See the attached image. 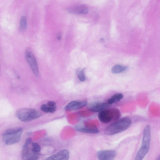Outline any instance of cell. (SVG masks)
Returning a JSON list of instances; mask_svg holds the SVG:
<instances>
[{"label":"cell","instance_id":"12","mask_svg":"<svg viewBox=\"0 0 160 160\" xmlns=\"http://www.w3.org/2000/svg\"><path fill=\"white\" fill-rule=\"evenodd\" d=\"M69 158V153L68 151L64 149L48 157L44 160H68Z\"/></svg>","mask_w":160,"mask_h":160},{"label":"cell","instance_id":"16","mask_svg":"<svg viewBox=\"0 0 160 160\" xmlns=\"http://www.w3.org/2000/svg\"><path fill=\"white\" fill-rule=\"evenodd\" d=\"M76 74L78 79L81 82H84L86 79L84 68H78L76 70Z\"/></svg>","mask_w":160,"mask_h":160},{"label":"cell","instance_id":"10","mask_svg":"<svg viewBox=\"0 0 160 160\" xmlns=\"http://www.w3.org/2000/svg\"><path fill=\"white\" fill-rule=\"evenodd\" d=\"M110 105L107 103L95 102L90 104L88 106V109L91 112H99L108 109Z\"/></svg>","mask_w":160,"mask_h":160},{"label":"cell","instance_id":"13","mask_svg":"<svg viewBox=\"0 0 160 160\" xmlns=\"http://www.w3.org/2000/svg\"><path fill=\"white\" fill-rule=\"evenodd\" d=\"M68 10L72 14H86L88 13V8L85 6L79 5L69 8Z\"/></svg>","mask_w":160,"mask_h":160},{"label":"cell","instance_id":"14","mask_svg":"<svg viewBox=\"0 0 160 160\" xmlns=\"http://www.w3.org/2000/svg\"><path fill=\"white\" fill-rule=\"evenodd\" d=\"M123 98V94L121 93H117L112 95L107 100V103L109 105L120 102Z\"/></svg>","mask_w":160,"mask_h":160},{"label":"cell","instance_id":"7","mask_svg":"<svg viewBox=\"0 0 160 160\" xmlns=\"http://www.w3.org/2000/svg\"><path fill=\"white\" fill-rule=\"evenodd\" d=\"M88 104L86 100H74L68 103L65 107L67 111H72L78 110L85 107Z\"/></svg>","mask_w":160,"mask_h":160},{"label":"cell","instance_id":"21","mask_svg":"<svg viewBox=\"0 0 160 160\" xmlns=\"http://www.w3.org/2000/svg\"><path fill=\"white\" fill-rule=\"evenodd\" d=\"M57 38L59 40H60L61 38V35L59 33L58 34L57 36Z\"/></svg>","mask_w":160,"mask_h":160},{"label":"cell","instance_id":"20","mask_svg":"<svg viewBox=\"0 0 160 160\" xmlns=\"http://www.w3.org/2000/svg\"><path fill=\"white\" fill-rule=\"evenodd\" d=\"M47 105L52 107H56V103L52 101H49L47 103Z\"/></svg>","mask_w":160,"mask_h":160},{"label":"cell","instance_id":"1","mask_svg":"<svg viewBox=\"0 0 160 160\" xmlns=\"http://www.w3.org/2000/svg\"><path fill=\"white\" fill-rule=\"evenodd\" d=\"M132 121L128 117H123L109 125L105 129V133L108 135H112L122 132L131 125Z\"/></svg>","mask_w":160,"mask_h":160},{"label":"cell","instance_id":"3","mask_svg":"<svg viewBox=\"0 0 160 160\" xmlns=\"http://www.w3.org/2000/svg\"><path fill=\"white\" fill-rule=\"evenodd\" d=\"M16 115L20 120L23 122H28L39 118L41 113L35 109L22 108L17 111Z\"/></svg>","mask_w":160,"mask_h":160},{"label":"cell","instance_id":"18","mask_svg":"<svg viewBox=\"0 0 160 160\" xmlns=\"http://www.w3.org/2000/svg\"><path fill=\"white\" fill-rule=\"evenodd\" d=\"M149 149L141 147L138 152L136 156L142 159L149 150Z\"/></svg>","mask_w":160,"mask_h":160},{"label":"cell","instance_id":"22","mask_svg":"<svg viewBox=\"0 0 160 160\" xmlns=\"http://www.w3.org/2000/svg\"><path fill=\"white\" fill-rule=\"evenodd\" d=\"M134 160H142V159L136 156Z\"/></svg>","mask_w":160,"mask_h":160},{"label":"cell","instance_id":"9","mask_svg":"<svg viewBox=\"0 0 160 160\" xmlns=\"http://www.w3.org/2000/svg\"><path fill=\"white\" fill-rule=\"evenodd\" d=\"M74 128L76 131L83 133L96 134L99 132L98 128L94 125L89 126L79 124L76 125Z\"/></svg>","mask_w":160,"mask_h":160},{"label":"cell","instance_id":"19","mask_svg":"<svg viewBox=\"0 0 160 160\" xmlns=\"http://www.w3.org/2000/svg\"><path fill=\"white\" fill-rule=\"evenodd\" d=\"M27 27V21L26 17L24 16L21 17L19 22V28L21 30L25 31Z\"/></svg>","mask_w":160,"mask_h":160},{"label":"cell","instance_id":"15","mask_svg":"<svg viewBox=\"0 0 160 160\" xmlns=\"http://www.w3.org/2000/svg\"><path fill=\"white\" fill-rule=\"evenodd\" d=\"M128 68L126 66L119 64H116L113 66L111 68V72L114 74H118L122 73Z\"/></svg>","mask_w":160,"mask_h":160},{"label":"cell","instance_id":"2","mask_svg":"<svg viewBox=\"0 0 160 160\" xmlns=\"http://www.w3.org/2000/svg\"><path fill=\"white\" fill-rule=\"evenodd\" d=\"M23 130L22 128H15L6 130L2 135V139L7 145H11L18 142L20 140Z\"/></svg>","mask_w":160,"mask_h":160},{"label":"cell","instance_id":"11","mask_svg":"<svg viewBox=\"0 0 160 160\" xmlns=\"http://www.w3.org/2000/svg\"><path fill=\"white\" fill-rule=\"evenodd\" d=\"M151 138L150 127L146 126L144 129L141 147L149 149Z\"/></svg>","mask_w":160,"mask_h":160},{"label":"cell","instance_id":"23","mask_svg":"<svg viewBox=\"0 0 160 160\" xmlns=\"http://www.w3.org/2000/svg\"><path fill=\"white\" fill-rule=\"evenodd\" d=\"M101 40H101V42H103V41H104V39H103V38H101Z\"/></svg>","mask_w":160,"mask_h":160},{"label":"cell","instance_id":"6","mask_svg":"<svg viewBox=\"0 0 160 160\" xmlns=\"http://www.w3.org/2000/svg\"><path fill=\"white\" fill-rule=\"evenodd\" d=\"M25 57L33 74L36 77H38L39 75V70L34 55L31 52L27 51L25 52Z\"/></svg>","mask_w":160,"mask_h":160},{"label":"cell","instance_id":"4","mask_svg":"<svg viewBox=\"0 0 160 160\" xmlns=\"http://www.w3.org/2000/svg\"><path fill=\"white\" fill-rule=\"evenodd\" d=\"M32 140L30 138H27L23 144L21 153L22 160H38L40 153L36 152L32 145Z\"/></svg>","mask_w":160,"mask_h":160},{"label":"cell","instance_id":"5","mask_svg":"<svg viewBox=\"0 0 160 160\" xmlns=\"http://www.w3.org/2000/svg\"><path fill=\"white\" fill-rule=\"evenodd\" d=\"M121 115L119 109L117 108H112L107 109L99 112L98 118L101 122L107 123L118 120Z\"/></svg>","mask_w":160,"mask_h":160},{"label":"cell","instance_id":"17","mask_svg":"<svg viewBox=\"0 0 160 160\" xmlns=\"http://www.w3.org/2000/svg\"><path fill=\"white\" fill-rule=\"evenodd\" d=\"M56 108V107H52L45 104H42L40 107L41 110L43 112L52 113L55 111Z\"/></svg>","mask_w":160,"mask_h":160},{"label":"cell","instance_id":"8","mask_svg":"<svg viewBox=\"0 0 160 160\" xmlns=\"http://www.w3.org/2000/svg\"><path fill=\"white\" fill-rule=\"evenodd\" d=\"M97 156L98 160H114L116 152L112 150H100L97 152Z\"/></svg>","mask_w":160,"mask_h":160}]
</instances>
